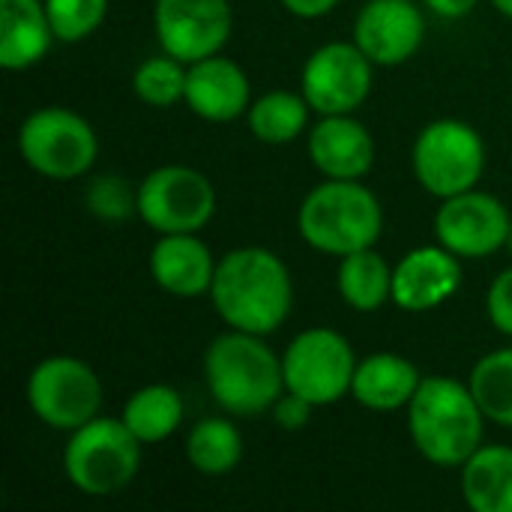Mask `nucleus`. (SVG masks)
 <instances>
[{"label":"nucleus","instance_id":"nucleus-1","mask_svg":"<svg viewBox=\"0 0 512 512\" xmlns=\"http://www.w3.org/2000/svg\"><path fill=\"white\" fill-rule=\"evenodd\" d=\"M207 297L228 330L270 336L291 315V270L273 249L240 246L219 258Z\"/></svg>","mask_w":512,"mask_h":512},{"label":"nucleus","instance_id":"nucleus-2","mask_svg":"<svg viewBox=\"0 0 512 512\" xmlns=\"http://www.w3.org/2000/svg\"><path fill=\"white\" fill-rule=\"evenodd\" d=\"M408 411V435L417 453L435 468H462L480 447L486 414L468 381L447 375L423 378Z\"/></svg>","mask_w":512,"mask_h":512},{"label":"nucleus","instance_id":"nucleus-3","mask_svg":"<svg viewBox=\"0 0 512 512\" xmlns=\"http://www.w3.org/2000/svg\"><path fill=\"white\" fill-rule=\"evenodd\" d=\"M204 384L228 417H261L285 393L282 357L264 336L228 330L204 351Z\"/></svg>","mask_w":512,"mask_h":512},{"label":"nucleus","instance_id":"nucleus-4","mask_svg":"<svg viewBox=\"0 0 512 512\" xmlns=\"http://www.w3.org/2000/svg\"><path fill=\"white\" fill-rule=\"evenodd\" d=\"M303 243L321 255L345 258L372 249L384 234V207L363 180H330L306 192L297 210Z\"/></svg>","mask_w":512,"mask_h":512},{"label":"nucleus","instance_id":"nucleus-5","mask_svg":"<svg viewBox=\"0 0 512 512\" xmlns=\"http://www.w3.org/2000/svg\"><path fill=\"white\" fill-rule=\"evenodd\" d=\"M144 444L126 429L123 420L96 417L69 432L63 447V474L87 498H111L129 489L141 471Z\"/></svg>","mask_w":512,"mask_h":512},{"label":"nucleus","instance_id":"nucleus-6","mask_svg":"<svg viewBox=\"0 0 512 512\" xmlns=\"http://www.w3.org/2000/svg\"><path fill=\"white\" fill-rule=\"evenodd\" d=\"M411 168L417 183L432 198H453L459 192L477 189L486 171V141L465 120H432L414 138Z\"/></svg>","mask_w":512,"mask_h":512},{"label":"nucleus","instance_id":"nucleus-7","mask_svg":"<svg viewBox=\"0 0 512 512\" xmlns=\"http://www.w3.org/2000/svg\"><path fill=\"white\" fill-rule=\"evenodd\" d=\"M18 153L30 171L48 180L84 177L99 156L96 129L63 105L36 108L18 126Z\"/></svg>","mask_w":512,"mask_h":512},{"label":"nucleus","instance_id":"nucleus-8","mask_svg":"<svg viewBox=\"0 0 512 512\" xmlns=\"http://www.w3.org/2000/svg\"><path fill=\"white\" fill-rule=\"evenodd\" d=\"M33 417L57 432H75L102 411V381L96 369L78 357L54 354L39 360L24 384Z\"/></svg>","mask_w":512,"mask_h":512},{"label":"nucleus","instance_id":"nucleus-9","mask_svg":"<svg viewBox=\"0 0 512 512\" xmlns=\"http://www.w3.org/2000/svg\"><path fill=\"white\" fill-rule=\"evenodd\" d=\"M357 354L351 342L333 327H309L291 339L282 354L285 390L303 396L315 408L336 405L351 396Z\"/></svg>","mask_w":512,"mask_h":512},{"label":"nucleus","instance_id":"nucleus-10","mask_svg":"<svg viewBox=\"0 0 512 512\" xmlns=\"http://www.w3.org/2000/svg\"><path fill=\"white\" fill-rule=\"evenodd\" d=\"M138 216L156 234H201L216 216V186L192 165H159L138 183Z\"/></svg>","mask_w":512,"mask_h":512},{"label":"nucleus","instance_id":"nucleus-11","mask_svg":"<svg viewBox=\"0 0 512 512\" xmlns=\"http://www.w3.org/2000/svg\"><path fill=\"white\" fill-rule=\"evenodd\" d=\"M375 63L351 42H327L309 54L300 72V93L315 114H354L372 93Z\"/></svg>","mask_w":512,"mask_h":512},{"label":"nucleus","instance_id":"nucleus-12","mask_svg":"<svg viewBox=\"0 0 512 512\" xmlns=\"http://www.w3.org/2000/svg\"><path fill=\"white\" fill-rule=\"evenodd\" d=\"M512 231L504 201L483 189H468L444 198L435 210V240L462 261L492 258L507 249Z\"/></svg>","mask_w":512,"mask_h":512},{"label":"nucleus","instance_id":"nucleus-13","mask_svg":"<svg viewBox=\"0 0 512 512\" xmlns=\"http://www.w3.org/2000/svg\"><path fill=\"white\" fill-rule=\"evenodd\" d=\"M231 27L234 12L228 0H156L153 6L159 48L183 63L219 54Z\"/></svg>","mask_w":512,"mask_h":512},{"label":"nucleus","instance_id":"nucleus-14","mask_svg":"<svg viewBox=\"0 0 512 512\" xmlns=\"http://www.w3.org/2000/svg\"><path fill=\"white\" fill-rule=\"evenodd\" d=\"M426 39V15L414 0H369L354 18V42L375 66L408 63Z\"/></svg>","mask_w":512,"mask_h":512},{"label":"nucleus","instance_id":"nucleus-15","mask_svg":"<svg viewBox=\"0 0 512 512\" xmlns=\"http://www.w3.org/2000/svg\"><path fill=\"white\" fill-rule=\"evenodd\" d=\"M462 288V258L441 243L411 249L393 267V303L402 312L423 315L456 297Z\"/></svg>","mask_w":512,"mask_h":512},{"label":"nucleus","instance_id":"nucleus-16","mask_svg":"<svg viewBox=\"0 0 512 512\" xmlns=\"http://www.w3.org/2000/svg\"><path fill=\"white\" fill-rule=\"evenodd\" d=\"M183 105L207 123H231L243 117L252 105L246 69L237 60L225 57L222 51L189 63Z\"/></svg>","mask_w":512,"mask_h":512},{"label":"nucleus","instance_id":"nucleus-17","mask_svg":"<svg viewBox=\"0 0 512 512\" xmlns=\"http://www.w3.org/2000/svg\"><path fill=\"white\" fill-rule=\"evenodd\" d=\"M309 162L330 180H363L375 165V138L354 114H327L309 129Z\"/></svg>","mask_w":512,"mask_h":512},{"label":"nucleus","instance_id":"nucleus-18","mask_svg":"<svg viewBox=\"0 0 512 512\" xmlns=\"http://www.w3.org/2000/svg\"><path fill=\"white\" fill-rule=\"evenodd\" d=\"M216 258L198 234H159L150 249L147 267L153 282L180 300L210 294L216 276Z\"/></svg>","mask_w":512,"mask_h":512},{"label":"nucleus","instance_id":"nucleus-19","mask_svg":"<svg viewBox=\"0 0 512 512\" xmlns=\"http://www.w3.org/2000/svg\"><path fill=\"white\" fill-rule=\"evenodd\" d=\"M420 384H423V375L408 357L378 351L357 363L351 399L366 411L390 414V411L408 408Z\"/></svg>","mask_w":512,"mask_h":512},{"label":"nucleus","instance_id":"nucleus-20","mask_svg":"<svg viewBox=\"0 0 512 512\" xmlns=\"http://www.w3.org/2000/svg\"><path fill=\"white\" fill-rule=\"evenodd\" d=\"M54 39L45 0H0V66L6 72L42 63Z\"/></svg>","mask_w":512,"mask_h":512},{"label":"nucleus","instance_id":"nucleus-21","mask_svg":"<svg viewBox=\"0 0 512 512\" xmlns=\"http://www.w3.org/2000/svg\"><path fill=\"white\" fill-rule=\"evenodd\" d=\"M462 498L474 512H512V447L483 444L462 468Z\"/></svg>","mask_w":512,"mask_h":512},{"label":"nucleus","instance_id":"nucleus-22","mask_svg":"<svg viewBox=\"0 0 512 512\" xmlns=\"http://www.w3.org/2000/svg\"><path fill=\"white\" fill-rule=\"evenodd\" d=\"M336 288L348 309L363 315L378 312L384 303H393V267L375 246L351 252L339 258Z\"/></svg>","mask_w":512,"mask_h":512},{"label":"nucleus","instance_id":"nucleus-23","mask_svg":"<svg viewBox=\"0 0 512 512\" xmlns=\"http://www.w3.org/2000/svg\"><path fill=\"white\" fill-rule=\"evenodd\" d=\"M186 417V408H183V396L168 387V384H147V387H138L126 405H123V414L120 420L126 423V429L144 444V447H153V444H162L168 441L180 423Z\"/></svg>","mask_w":512,"mask_h":512},{"label":"nucleus","instance_id":"nucleus-24","mask_svg":"<svg viewBox=\"0 0 512 512\" xmlns=\"http://www.w3.org/2000/svg\"><path fill=\"white\" fill-rule=\"evenodd\" d=\"M186 462L204 477H225L243 462V435L228 417H204L186 435Z\"/></svg>","mask_w":512,"mask_h":512},{"label":"nucleus","instance_id":"nucleus-25","mask_svg":"<svg viewBox=\"0 0 512 512\" xmlns=\"http://www.w3.org/2000/svg\"><path fill=\"white\" fill-rule=\"evenodd\" d=\"M312 105L303 93L294 90H270L258 99H252L246 111L249 132L264 144H288L297 141L309 129Z\"/></svg>","mask_w":512,"mask_h":512},{"label":"nucleus","instance_id":"nucleus-26","mask_svg":"<svg viewBox=\"0 0 512 512\" xmlns=\"http://www.w3.org/2000/svg\"><path fill=\"white\" fill-rule=\"evenodd\" d=\"M468 387L489 423L512 429V348L480 357L468 375Z\"/></svg>","mask_w":512,"mask_h":512},{"label":"nucleus","instance_id":"nucleus-27","mask_svg":"<svg viewBox=\"0 0 512 512\" xmlns=\"http://www.w3.org/2000/svg\"><path fill=\"white\" fill-rule=\"evenodd\" d=\"M186 78L189 63L162 51L138 63V69L132 72V90L150 108H171L186 102Z\"/></svg>","mask_w":512,"mask_h":512},{"label":"nucleus","instance_id":"nucleus-28","mask_svg":"<svg viewBox=\"0 0 512 512\" xmlns=\"http://www.w3.org/2000/svg\"><path fill=\"white\" fill-rule=\"evenodd\" d=\"M45 12L57 42H84L102 27L108 0H45Z\"/></svg>","mask_w":512,"mask_h":512},{"label":"nucleus","instance_id":"nucleus-29","mask_svg":"<svg viewBox=\"0 0 512 512\" xmlns=\"http://www.w3.org/2000/svg\"><path fill=\"white\" fill-rule=\"evenodd\" d=\"M87 210L105 222L126 219L138 213V189H132L117 174H102L87 189Z\"/></svg>","mask_w":512,"mask_h":512},{"label":"nucleus","instance_id":"nucleus-30","mask_svg":"<svg viewBox=\"0 0 512 512\" xmlns=\"http://www.w3.org/2000/svg\"><path fill=\"white\" fill-rule=\"evenodd\" d=\"M486 315L498 333L512 339V267L492 279L486 291Z\"/></svg>","mask_w":512,"mask_h":512},{"label":"nucleus","instance_id":"nucleus-31","mask_svg":"<svg viewBox=\"0 0 512 512\" xmlns=\"http://www.w3.org/2000/svg\"><path fill=\"white\" fill-rule=\"evenodd\" d=\"M312 411H315L312 402H306L303 396L285 390V393L276 399V405H273V423H276L279 429H285V432H297V429L309 426Z\"/></svg>","mask_w":512,"mask_h":512},{"label":"nucleus","instance_id":"nucleus-32","mask_svg":"<svg viewBox=\"0 0 512 512\" xmlns=\"http://www.w3.org/2000/svg\"><path fill=\"white\" fill-rule=\"evenodd\" d=\"M285 9H288V15H294V18H303V21H318V18H324V15H330L342 0H279Z\"/></svg>","mask_w":512,"mask_h":512},{"label":"nucleus","instance_id":"nucleus-33","mask_svg":"<svg viewBox=\"0 0 512 512\" xmlns=\"http://www.w3.org/2000/svg\"><path fill=\"white\" fill-rule=\"evenodd\" d=\"M480 0H423V6L438 15V18H447V21H459V18H468L474 9H477Z\"/></svg>","mask_w":512,"mask_h":512},{"label":"nucleus","instance_id":"nucleus-34","mask_svg":"<svg viewBox=\"0 0 512 512\" xmlns=\"http://www.w3.org/2000/svg\"><path fill=\"white\" fill-rule=\"evenodd\" d=\"M489 3H492L504 18H512V0H489Z\"/></svg>","mask_w":512,"mask_h":512},{"label":"nucleus","instance_id":"nucleus-35","mask_svg":"<svg viewBox=\"0 0 512 512\" xmlns=\"http://www.w3.org/2000/svg\"><path fill=\"white\" fill-rule=\"evenodd\" d=\"M507 249H510V255H512V231H510V240H507Z\"/></svg>","mask_w":512,"mask_h":512}]
</instances>
